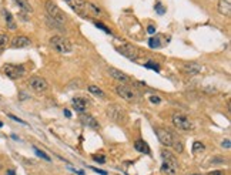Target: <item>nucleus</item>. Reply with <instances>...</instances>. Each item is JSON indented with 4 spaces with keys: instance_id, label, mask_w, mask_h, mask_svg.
Listing matches in <instances>:
<instances>
[{
    "instance_id": "1",
    "label": "nucleus",
    "mask_w": 231,
    "mask_h": 175,
    "mask_svg": "<svg viewBox=\"0 0 231 175\" xmlns=\"http://www.w3.org/2000/svg\"><path fill=\"white\" fill-rule=\"evenodd\" d=\"M46 12H47V14H49V17L52 19V20H54L56 23H59V24L63 26L66 22H67V16H66V13L63 12V10L60 9L56 3H53L52 0H47L46 2Z\"/></svg>"
},
{
    "instance_id": "2",
    "label": "nucleus",
    "mask_w": 231,
    "mask_h": 175,
    "mask_svg": "<svg viewBox=\"0 0 231 175\" xmlns=\"http://www.w3.org/2000/svg\"><path fill=\"white\" fill-rule=\"evenodd\" d=\"M161 157H163V164H161V172L166 175H174L177 172V160L173 157L168 151H161Z\"/></svg>"
},
{
    "instance_id": "3",
    "label": "nucleus",
    "mask_w": 231,
    "mask_h": 175,
    "mask_svg": "<svg viewBox=\"0 0 231 175\" xmlns=\"http://www.w3.org/2000/svg\"><path fill=\"white\" fill-rule=\"evenodd\" d=\"M50 46L57 53H62V54H70L73 51V47H71L70 41L66 37H62V36H53L50 39Z\"/></svg>"
},
{
    "instance_id": "4",
    "label": "nucleus",
    "mask_w": 231,
    "mask_h": 175,
    "mask_svg": "<svg viewBox=\"0 0 231 175\" xmlns=\"http://www.w3.org/2000/svg\"><path fill=\"white\" fill-rule=\"evenodd\" d=\"M171 121L174 124V127L181 130V131H191L193 130V123H191V120L187 115H184V114H180V113L173 114Z\"/></svg>"
},
{
    "instance_id": "5",
    "label": "nucleus",
    "mask_w": 231,
    "mask_h": 175,
    "mask_svg": "<svg viewBox=\"0 0 231 175\" xmlns=\"http://www.w3.org/2000/svg\"><path fill=\"white\" fill-rule=\"evenodd\" d=\"M2 71H3V74L6 77H9L10 80H17V78H20V77L26 73V70H25L23 66L10 64V63L9 64H4L3 67H2Z\"/></svg>"
},
{
    "instance_id": "6",
    "label": "nucleus",
    "mask_w": 231,
    "mask_h": 175,
    "mask_svg": "<svg viewBox=\"0 0 231 175\" xmlns=\"http://www.w3.org/2000/svg\"><path fill=\"white\" fill-rule=\"evenodd\" d=\"M107 115L117 124H126L127 123V114L121 110V107H118V105H116V104L108 107Z\"/></svg>"
},
{
    "instance_id": "7",
    "label": "nucleus",
    "mask_w": 231,
    "mask_h": 175,
    "mask_svg": "<svg viewBox=\"0 0 231 175\" xmlns=\"http://www.w3.org/2000/svg\"><path fill=\"white\" fill-rule=\"evenodd\" d=\"M156 134H157V138L158 141L161 142L163 145L166 147H173L174 142H176V135L170 132L168 130H164V128H156Z\"/></svg>"
},
{
    "instance_id": "8",
    "label": "nucleus",
    "mask_w": 231,
    "mask_h": 175,
    "mask_svg": "<svg viewBox=\"0 0 231 175\" xmlns=\"http://www.w3.org/2000/svg\"><path fill=\"white\" fill-rule=\"evenodd\" d=\"M116 93H117L123 100H126V101H129V103L136 101V98H137V93L134 91L131 87L126 86V84H120V86L116 88Z\"/></svg>"
},
{
    "instance_id": "9",
    "label": "nucleus",
    "mask_w": 231,
    "mask_h": 175,
    "mask_svg": "<svg viewBox=\"0 0 231 175\" xmlns=\"http://www.w3.org/2000/svg\"><path fill=\"white\" fill-rule=\"evenodd\" d=\"M29 86H30V88H33L34 91L41 93V91H46V90H47L49 83H47V80H46V78H43V77L33 76V77L29 78Z\"/></svg>"
},
{
    "instance_id": "10",
    "label": "nucleus",
    "mask_w": 231,
    "mask_h": 175,
    "mask_svg": "<svg viewBox=\"0 0 231 175\" xmlns=\"http://www.w3.org/2000/svg\"><path fill=\"white\" fill-rule=\"evenodd\" d=\"M117 51L120 53L121 56H124L126 58L131 60V61L137 60V57H139V51H137V49L134 46H131V44H129V43H124V44H121V46H118Z\"/></svg>"
},
{
    "instance_id": "11",
    "label": "nucleus",
    "mask_w": 231,
    "mask_h": 175,
    "mask_svg": "<svg viewBox=\"0 0 231 175\" xmlns=\"http://www.w3.org/2000/svg\"><path fill=\"white\" fill-rule=\"evenodd\" d=\"M66 3L77 13V14H80L81 17H86L87 16V3L84 0H64Z\"/></svg>"
},
{
    "instance_id": "12",
    "label": "nucleus",
    "mask_w": 231,
    "mask_h": 175,
    "mask_svg": "<svg viewBox=\"0 0 231 175\" xmlns=\"http://www.w3.org/2000/svg\"><path fill=\"white\" fill-rule=\"evenodd\" d=\"M30 44H31V41L27 36H16L12 39L10 46H12L13 49H23V47H29Z\"/></svg>"
},
{
    "instance_id": "13",
    "label": "nucleus",
    "mask_w": 231,
    "mask_h": 175,
    "mask_svg": "<svg viewBox=\"0 0 231 175\" xmlns=\"http://www.w3.org/2000/svg\"><path fill=\"white\" fill-rule=\"evenodd\" d=\"M108 73H110V76L113 77V78H116L117 81H120V83H129L131 78H130L129 76H127L126 73H123L121 70H117V68H114V67H110L108 68Z\"/></svg>"
},
{
    "instance_id": "14",
    "label": "nucleus",
    "mask_w": 231,
    "mask_h": 175,
    "mask_svg": "<svg viewBox=\"0 0 231 175\" xmlns=\"http://www.w3.org/2000/svg\"><path fill=\"white\" fill-rule=\"evenodd\" d=\"M80 121L86 127H90V128H93V130H99L100 128L99 121L96 120L93 115H89V114H81V115H80Z\"/></svg>"
},
{
    "instance_id": "15",
    "label": "nucleus",
    "mask_w": 231,
    "mask_h": 175,
    "mask_svg": "<svg viewBox=\"0 0 231 175\" xmlns=\"http://www.w3.org/2000/svg\"><path fill=\"white\" fill-rule=\"evenodd\" d=\"M183 71L185 74H190V76H194V74H198L201 71V66L195 61H190L187 64L183 66Z\"/></svg>"
},
{
    "instance_id": "16",
    "label": "nucleus",
    "mask_w": 231,
    "mask_h": 175,
    "mask_svg": "<svg viewBox=\"0 0 231 175\" xmlns=\"http://www.w3.org/2000/svg\"><path fill=\"white\" fill-rule=\"evenodd\" d=\"M218 12L223 16H230L231 14V0H221L218 3Z\"/></svg>"
},
{
    "instance_id": "17",
    "label": "nucleus",
    "mask_w": 231,
    "mask_h": 175,
    "mask_svg": "<svg viewBox=\"0 0 231 175\" xmlns=\"http://www.w3.org/2000/svg\"><path fill=\"white\" fill-rule=\"evenodd\" d=\"M13 3H14L19 9L22 10V12H25V13H31V12H33V7H31V4L29 3V0H13Z\"/></svg>"
},
{
    "instance_id": "18",
    "label": "nucleus",
    "mask_w": 231,
    "mask_h": 175,
    "mask_svg": "<svg viewBox=\"0 0 231 175\" xmlns=\"http://www.w3.org/2000/svg\"><path fill=\"white\" fill-rule=\"evenodd\" d=\"M73 107L76 108L77 111L83 113V111H86V108H87V101L83 98V97H76V98H73Z\"/></svg>"
},
{
    "instance_id": "19",
    "label": "nucleus",
    "mask_w": 231,
    "mask_h": 175,
    "mask_svg": "<svg viewBox=\"0 0 231 175\" xmlns=\"http://www.w3.org/2000/svg\"><path fill=\"white\" fill-rule=\"evenodd\" d=\"M3 13H4V20H6V24H7V27H9V30H16V29H17V24H16L12 13L7 12V10H4Z\"/></svg>"
},
{
    "instance_id": "20",
    "label": "nucleus",
    "mask_w": 231,
    "mask_h": 175,
    "mask_svg": "<svg viewBox=\"0 0 231 175\" xmlns=\"http://www.w3.org/2000/svg\"><path fill=\"white\" fill-rule=\"evenodd\" d=\"M134 148H136L139 152H143V154H150V148H148V145L146 144L143 140H137L136 142H134Z\"/></svg>"
},
{
    "instance_id": "21",
    "label": "nucleus",
    "mask_w": 231,
    "mask_h": 175,
    "mask_svg": "<svg viewBox=\"0 0 231 175\" xmlns=\"http://www.w3.org/2000/svg\"><path fill=\"white\" fill-rule=\"evenodd\" d=\"M89 91L93 95H96V97H102V98H103V97H104V95H106V94H104V91H103L102 88H99V87H97V86H94V84H91V86H89Z\"/></svg>"
},
{
    "instance_id": "22",
    "label": "nucleus",
    "mask_w": 231,
    "mask_h": 175,
    "mask_svg": "<svg viewBox=\"0 0 231 175\" xmlns=\"http://www.w3.org/2000/svg\"><path fill=\"white\" fill-rule=\"evenodd\" d=\"M89 10L91 12V14H93V16H97V17L103 14L102 10H100V7H97L94 3H87V12H89Z\"/></svg>"
},
{
    "instance_id": "23",
    "label": "nucleus",
    "mask_w": 231,
    "mask_h": 175,
    "mask_svg": "<svg viewBox=\"0 0 231 175\" xmlns=\"http://www.w3.org/2000/svg\"><path fill=\"white\" fill-rule=\"evenodd\" d=\"M9 44V37L7 34H0V53H3Z\"/></svg>"
},
{
    "instance_id": "24",
    "label": "nucleus",
    "mask_w": 231,
    "mask_h": 175,
    "mask_svg": "<svg viewBox=\"0 0 231 175\" xmlns=\"http://www.w3.org/2000/svg\"><path fill=\"white\" fill-rule=\"evenodd\" d=\"M148 46L151 47V49H157V47H160V39L158 37H151L150 40H148Z\"/></svg>"
},
{
    "instance_id": "25",
    "label": "nucleus",
    "mask_w": 231,
    "mask_h": 175,
    "mask_svg": "<svg viewBox=\"0 0 231 175\" xmlns=\"http://www.w3.org/2000/svg\"><path fill=\"white\" fill-rule=\"evenodd\" d=\"M204 144H201L200 141H194V144H193V152L194 154H198L201 152V151H204Z\"/></svg>"
},
{
    "instance_id": "26",
    "label": "nucleus",
    "mask_w": 231,
    "mask_h": 175,
    "mask_svg": "<svg viewBox=\"0 0 231 175\" xmlns=\"http://www.w3.org/2000/svg\"><path fill=\"white\" fill-rule=\"evenodd\" d=\"M34 151H36V155H37V157L43 158V160H46V161H50V157L47 155V154H44V151L39 150V148H36V147H34Z\"/></svg>"
},
{
    "instance_id": "27",
    "label": "nucleus",
    "mask_w": 231,
    "mask_h": 175,
    "mask_svg": "<svg viewBox=\"0 0 231 175\" xmlns=\"http://www.w3.org/2000/svg\"><path fill=\"white\" fill-rule=\"evenodd\" d=\"M146 67H147V68H153L154 71H160V66L156 64L154 61H148L147 64H146Z\"/></svg>"
},
{
    "instance_id": "28",
    "label": "nucleus",
    "mask_w": 231,
    "mask_h": 175,
    "mask_svg": "<svg viewBox=\"0 0 231 175\" xmlns=\"http://www.w3.org/2000/svg\"><path fill=\"white\" fill-rule=\"evenodd\" d=\"M96 26H97V27H99L100 30H103V31H104V33H107V34H111V31L108 30V29L106 27L104 24H102V23H96Z\"/></svg>"
},
{
    "instance_id": "29",
    "label": "nucleus",
    "mask_w": 231,
    "mask_h": 175,
    "mask_svg": "<svg viewBox=\"0 0 231 175\" xmlns=\"http://www.w3.org/2000/svg\"><path fill=\"white\" fill-rule=\"evenodd\" d=\"M221 147H223V148H225V150H230V148H231V142H230V140L225 138L224 141L221 142Z\"/></svg>"
},
{
    "instance_id": "30",
    "label": "nucleus",
    "mask_w": 231,
    "mask_h": 175,
    "mask_svg": "<svg viewBox=\"0 0 231 175\" xmlns=\"http://www.w3.org/2000/svg\"><path fill=\"white\" fill-rule=\"evenodd\" d=\"M91 158H93V160L96 161V162H102V164H103V162H104V161H106V158L103 157V155H93Z\"/></svg>"
},
{
    "instance_id": "31",
    "label": "nucleus",
    "mask_w": 231,
    "mask_h": 175,
    "mask_svg": "<svg viewBox=\"0 0 231 175\" xmlns=\"http://www.w3.org/2000/svg\"><path fill=\"white\" fill-rule=\"evenodd\" d=\"M9 117L12 118V120H14V121H17V123H20V124H26L23 120H20V118H17V117H14V115H12V114H9Z\"/></svg>"
},
{
    "instance_id": "32",
    "label": "nucleus",
    "mask_w": 231,
    "mask_h": 175,
    "mask_svg": "<svg viewBox=\"0 0 231 175\" xmlns=\"http://www.w3.org/2000/svg\"><path fill=\"white\" fill-rule=\"evenodd\" d=\"M150 101H151V103H156V104H157V103H160L161 100H160V97H154V95H151V97H150Z\"/></svg>"
},
{
    "instance_id": "33",
    "label": "nucleus",
    "mask_w": 231,
    "mask_h": 175,
    "mask_svg": "<svg viewBox=\"0 0 231 175\" xmlns=\"http://www.w3.org/2000/svg\"><path fill=\"white\" fill-rule=\"evenodd\" d=\"M156 10H157V12L160 13V14H163V13H164V7H161V6H160V3L156 4Z\"/></svg>"
},
{
    "instance_id": "34",
    "label": "nucleus",
    "mask_w": 231,
    "mask_h": 175,
    "mask_svg": "<svg viewBox=\"0 0 231 175\" xmlns=\"http://www.w3.org/2000/svg\"><path fill=\"white\" fill-rule=\"evenodd\" d=\"M94 172H97V174H100V175H107V172L106 171H103V169H99V168H91Z\"/></svg>"
},
{
    "instance_id": "35",
    "label": "nucleus",
    "mask_w": 231,
    "mask_h": 175,
    "mask_svg": "<svg viewBox=\"0 0 231 175\" xmlns=\"http://www.w3.org/2000/svg\"><path fill=\"white\" fill-rule=\"evenodd\" d=\"M147 31H148V33H150V34H153L154 31H156V27H154V26H151V24H150V26H148V27H147Z\"/></svg>"
},
{
    "instance_id": "36",
    "label": "nucleus",
    "mask_w": 231,
    "mask_h": 175,
    "mask_svg": "<svg viewBox=\"0 0 231 175\" xmlns=\"http://www.w3.org/2000/svg\"><path fill=\"white\" fill-rule=\"evenodd\" d=\"M208 175H224V172L223 171H213V172H210Z\"/></svg>"
},
{
    "instance_id": "37",
    "label": "nucleus",
    "mask_w": 231,
    "mask_h": 175,
    "mask_svg": "<svg viewBox=\"0 0 231 175\" xmlns=\"http://www.w3.org/2000/svg\"><path fill=\"white\" fill-rule=\"evenodd\" d=\"M64 115H66V117H71V113H70L69 110H64Z\"/></svg>"
},
{
    "instance_id": "38",
    "label": "nucleus",
    "mask_w": 231,
    "mask_h": 175,
    "mask_svg": "<svg viewBox=\"0 0 231 175\" xmlns=\"http://www.w3.org/2000/svg\"><path fill=\"white\" fill-rule=\"evenodd\" d=\"M7 175H14V171H13V169H10V171H7Z\"/></svg>"
},
{
    "instance_id": "39",
    "label": "nucleus",
    "mask_w": 231,
    "mask_h": 175,
    "mask_svg": "<svg viewBox=\"0 0 231 175\" xmlns=\"http://www.w3.org/2000/svg\"><path fill=\"white\" fill-rule=\"evenodd\" d=\"M2 162H3V161H2V158H0V168H2Z\"/></svg>"
},
{
    "instance_id": "40",
    "label": "nucleus",
    "mask_w": 231,
    "mask_h": 175,
    "mask_svg": "<svg viewBox=\"0 0 231 175\" xmlns=\"http://www.w3.org/2000/svg\"><path fill=\"white\" fill-rule=\"evenodd\" d=\"M0 127H3V123H2V121H0Z\"/></svg>"
}]
</instances>
